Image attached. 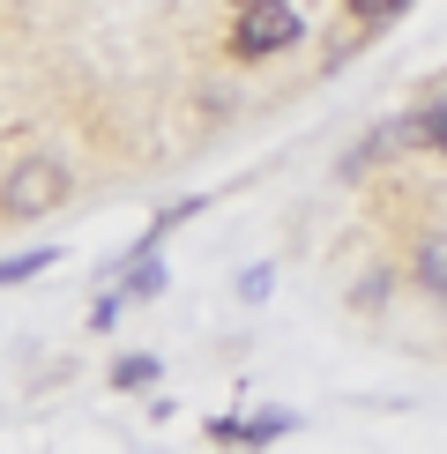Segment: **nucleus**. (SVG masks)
<instances>
[{
	"instance_id": "nucleus-1",
	"label": "nucleus",
	"mask_w": 447,
	"mask_h": 454,
	"mask_svg": "<svg viewBox=\"0 0 447 454\" xmlns=\"http://www.w3.org/2000/svg\"><path fill=\"white\" fill-rule=\"evenodd\" d=\"M306 23H298L291 0H239V23H231V60H276L291 52Z\"/></svg>"
},
{
	"instance_id": "nucleus-2",
	"label": "nucleus",
	"mask_w": 447,
	"mask_h": 454,
	"mask_svg": "<svg viewBox=\"0 0 447 454\" xmlns=\"http://www.w3.org/2000/svg\"><path fill=\"white\" fill-rule=\"evenodd\" d=\"M67 201V164L60 157H23L8 179H0V216L30 223V216H52Z\"/></svg>"
},
{
	"instance_id": "nucleus-3",
	"label": "nucleus",
	"mask_w": 447,
	"mask_h": 454,
	"mask_svg": "<svg viewBox=\"0 0 447 454\" xmlns=\"http://www.w3.org/2000/svg\"><path fill=\"white\" fill-rule=\"evenodd\" d=\"M276 432H291V418H216L209 440L216 447H269Z\"/></svg>"
},
{
	"instance_id": "nucleus-4",
	"label": "nucleus",
	"mask_w": 447,
	"mask_h": 454,
	"mask_svg": "<svg viewBox=\"0 0 447 454\" xmlns=\"http://www.w3.org/2000/svg\"><path fill=\"white\" fill-rule=\"evenodd\" d=\"M410 276H418L433 298H447V231H425V239H418V261H410Z\"/></svg>"
},
{
	"instance_id": "nucleus-5",
	"label": "nucleus",
	"mask_w": 447,
	"mask_h": 454,
	"mask_svg": "<svg viewBox=\"0 0 447 454\" xmlns=\"http://www.w3.org/2000/svg\"><path fill=\"white\" fill-rule=\"evenodd\" d=\"M418 142L433 149V157H447V90H440V98H425V105H418Z\"/></svg>"
},
{
	"instance_id": "nucleus-6",
	"label": "nucleus",
	"mask_w": 447,
	"mask_h": 454,
	"mask_svg": "<svg viewBox=\"0 0 447 454\" xmlns=\"http://www.w3.org/2000/svg\"><path fill=\"white\" fill-rule=\"evenodd\" d=\"M52 261H60V254H52V246H30V254H15V261H0V291H8V283H30L37 269H52Z\"/></svg>"
},
{
	"instance_id": "nucleus-7",
	"label": "nucleus",
	"mask_w": 447,
	"mask_h": 454,
	"mask_svg": "<svg viewBox=\"0 0 447 454\" xmlns=\"http://www.w3.org/2000/svg\"><path fill=\"white\" fill-rule=\"evenodd\" d=\"M157 291H164L157 254H135V269H127V298H157Z\"/></svg>"
},
{
	"instance_id": "nucleus-8",
	"label": "nucleus",
	"mask_w": 447,
	"mask_h": 454,
	"mask_svg": "<svg viewBox=\"0 0 447 454\" xmlns=\"http://www.w3.org/2000/svg\"><path fill=\"white\" fill-rule=\"evenodd\" d=\"M142 380H157V357H120L112 365V387H142Z\"/></svg>"
},
{
	"instance_id": "nucleus-9",
	"label": "nucleus",
	"mask_w": 447,
	"mask_h": 454,
	"mask_svg": "<svg viewBox=\"0 0 447 454\" xmlns=\"http://www.w3.org/2000/svg\"><path fill=\"white\" fill-rule=\"evenodd\" d=\"M350 15H358V23H388V15H403L410 0H343Z\"/></svg>"
},
{
	"instance_id": "nucleus-10",
	"label": "nucleus",
	"mask_w": 447,
	"mask_h": 454,
	"mask_svg": "<svg viewBox=\"0 0 447 454\" xmlns=\"http://www.w3.org/2000/svg\"><path fill=\"white\" fill-rule=\"evenodd\" d=\"M239 298H269V269H247V276H239Z\"/></svg>"
}]
</instances>
